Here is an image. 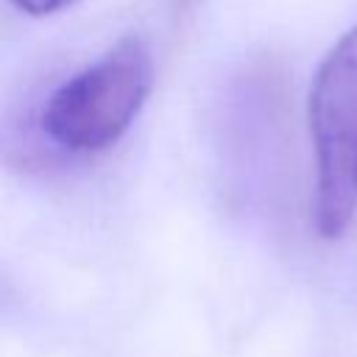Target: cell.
<instances>
[{
  "label": "cell",
  "instance_id": "obj_1",
  "mask_svg": "<svg viewBox=\"0 0 357 357\" xmlns=\"http://www.w3.org/2000/svg\"><path fill=\"white\" fill-rule=\"evenodd\" d=\"M151 86V53L139 36H126L47 95L42 134L67 153H100L128 131Z\"/></svg>",
  "mask_w": 357,
  "mask_h": 357
},
{
  "label": "cell",
  "instance_id": "obj_2",
  "mask_svg": "<svg viewBox=\"0 0 357 357\" xmlns=\"http://www.w3.org/2000/svg\"><path fill=\"white\" fill-rule=\"evenodd\" d=\"M315 229L340 237L357 212V25L324 56L310 89Z\"/></svg>",
  "mask_w": 357,
  "mask_h": 357
},
{
  "label": "cell",
  "instance_id": "obj_3",
  "mask_svg": "<svg viewBox=\"0 0 357 357\" xmlns=\"http://www.w3.org/2000/svg\"><path fill=\"white\" fill-rule=\"evenodd\" d=\"M11 3L31 17H45V14H56L67 6H73L75 0H11Z\"/></svg>",
  "mask_w": 357,
  "mask_h": 357
},
{
  "label": "cell",
  "instance_id": "obj_4",
  "mask_svg": "<svg viewBox=\"0 0 357 357\" xmlns=\"http://www.w3.org/2000/svg\"><path fill=\"white\" fill-rule=\"evenodd\" d=\"M192 3H195V0H173V11H176V14H184Z\"/></svg>",
  "mask_w": 357,
  "mask_h": 357
}]
</instances>
